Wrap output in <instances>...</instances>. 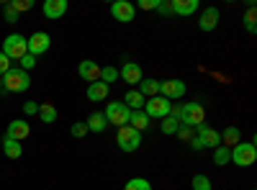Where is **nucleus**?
I'll return each instance as SVG.
<instances>
[{"instance_id":"1","label":"nucleus","mask_w":257,"mask_h":190,"mask_svg":"<svg viewBox=\"0 0 257 190\" xmlns=\"http://www.w3.org/2000/svg\"><path fill=\"white\" fill-rule=\"evenodd\" d=\"M257 159V146L254 141H239L237 146H231L229 149V162L231 164H237V167H252Z\"/></svg>"},{"instance_id":"2","label":"nucleus","mask_w":257,"mask_h":190,"mask_svg":"<svg viewBox=\"0 0 257 190\" xmlns=\"http://www.w3.org/2000/svg\"><path fill=\"white\" fill-rule=\"evenodd\" d=\"M178 121L183 126H193L196 129L198 123H206V108L201 103H183V105H178Z\"/></svg>"},{"instance_id":"3","label":"nucleus","mask_w":257,"mask_h":190,"mask_svg":"<svg viewBox=\"0 0 257 190\" xmlns=\"http://www.w3.org/2000/svg\"><path fill=\"white\" fill-rule=\"evenodd\" d=\"M0 52H3L11 62H21L29 54V41H26V36H21V34H11V36H6L3 49Z\"/></svg>"},{"instance_id":"4","label":"nucleus","mask_w":257,"mask_h":190,"mask_svg":"<svg viewBox=\"0 0 257 190\" xmlns=\"http://www.w3.org/2000/svg\"><path fill=\"white\" fill-rule=\"evenodd\" d=\"M29 85H31V77L21 67H11L3 75V90H8V93H26Z\"/></svg>"},{"instance_id":"5","label":"nucleus","mask_w":257,"mask_h":190,"mask_svg":"<svg viewBox=\"0 0 257 190\" xmlns=\"http://www.w3.org/2000/svg\"><path fill=\"white\" fill-rule=\"evenodd\" d=\"M116 144L121 152H137L142 146V131L132 129V126H121L116 134Z\"/></svg>"},{"instance_id":"6","label":"nucleus","mask_w":257,"mask_h":190,"mask_svg":"<svg viewBox=\"0 0 257 190\" xmlns=\"http://www.w3.org/2000/svg\"><path fill=\"white\" fill-rule=\"evenodd\" d=\"M103 116H105V121L108 123H113L116 129H121V126H128V118H132V111L126 108L123 103H108L105 105V111H103Z\"/></svg>"},{"instance_id":"7","label":"nucleus","mask_w":257,"mask_h":190,"mask_svg":"<svg viewBox=\"0 0 257 190\" xmlns=\"http://www.w3.org/2000/svg\"><path fill=\"white\" fill-rule=\"evenodd\" d=\"M170 108H173V103H170L167 98H162V95H155V98H147V103H144V113L149 116V121L152 118H165V116H170Z\"/></svg>"},{"instance_id":"8","label":"nucleus","mask_w":257,"mask_h":190,"mask_svg":"<svg viewBox=\"0 0 257 190\" xmlns=\"http://www.w3.org/2000/svg\"><path fill=\"white\" fill-rule=\"evenodd\" d=\"M196 139L201 144V149H216V146H221V136L216 129H211L208 123H198L196 126Z\"/></svg>"},{"instance_id":"9","label":"nucleus","mask_w":257,"mask_h":190,"mask_svg":"<svg viewBox=\"0 0 257 190\" xmlns=\"http://www.w3.org/2000/svg\"><path fill=\"white\" fill-rule=\"evenodd\" d=\"M111 16L118 21V24H132L134 16H137V6L128 3V0H116L111 6Z\"/></svg>"},{"instance_id":"10","label":"nucleus","mask_w":257,"mask_h":190,"mask_svg":"<svg viewBox=\"0 0 257 190\" xmlns=\"http://www.w3.org/2000/svg\"><path fill=\"white\" fill-rule=\"evenodd\" d=\"M26 41H29V54H34V57L47 54L49 47H52V39H49L47 31H36V34H31Z\"/></svg>"},{"instance_id":"11","label":"nucleus","mask_w":257,"mask_h":190,"mask_svg":"<svg viewBox=\"0 0 257 190\" xmlns=\"http://www.w3.org/2000/svg\"><path fill=\"white\" fill-rule=\"evenodd\" d=\"M160 95L167 98L170 103L178 100V98H183V95H185V82H183V80H162V82H160Z\"/></svg>"},{"instance_id":"12","label":"nucleus","mask_w":257,"mask_h":190,"mask_svg":"<svg viewBox=\"0 0 257 190\" xmlns=\"http://www.w3.org/2000/svg\"><path fill=\"white\" fill-rule=\"evenodd\" d=\"M118 75H121V80L126 82V85H132V88H134V85H139V82L144 80V72H142V67L137 65V62H126V65L121 67V72H118Z\"/></svg>"},{"instance_id":"13","label":"nucleus","mask_w":257,"mask_h":190,"mask_svg":"<svg viewBox=\"0 0 257 190\" xmlns=\"http://www.w3.org/2000/svg\"><path fill=\"white\" fill-rule=\"evenodd\" d=\"M6 136H8V139H16V141H24V139H29V136H31V126H29L24 118H16V121H11V123H8Z\"/></svg>"},{"instance_id":"14","label":"nucleus","mask_w":257,"mask_h":190,"mask_svg":"<svg viewBox=\"0 0 257 190\" xmlns=\"http://www.w3.org/2000/svg\"><path fill=\"white\" fill-rule=\"evenodd\" d=\"M77 75L85 80V82H98L100 80V67H98V62L93 59H85L77 65Z\"/></svg>"},{"instance_id":"15","label":"nucleus","mask_w":257,"mask_h":190,"mask_svg":"<svg viewBox=\"0 0 257 190\" xmlns=\"http://www.w3.org/2000/svg\"><path fill=\"white\" fill-rule=\"evenodd\" d=\"M67 8H70L67 0H47L41 11H44V16H47L49 21H59L64 13H67Z\"/></svg>"},{"instance_id":"16","label":"nucleus","mask_w":257,"mask_h":190,"mask_svg":"<svg viewBox=\"0 0 257 190\" xmlns=\"http://www.w3.org/2000/svg\"><path fill=\"white\" fill-rule=\"evenodd\" d=\"M219 26V8H206L203 13H201V21H198V29L201 31H213Z\"/></svg>"},{"instance_id":"17","label":"nucleus","mask_w":257,"mask_h":190,"mask_svg":"<svg viewBox=\"0 0 257 190\" xmlns=\"http://www.w3.org/2000/svg\"><path fill=\"white\" fill-rule=\"evenodd\" d=\"M108 93H111V85H105V82H90L88 85V98L93 100V103H100V100H105L108 98Z\"/></svg>"},{"instance_id":"18","label":"nucleus","mask_w":257,"mask_h":190,"mask_svg":"<svg viewBox=\"0 0 257 190\" xmlns=\"http://www.w3.org/2000/svg\"><path fill=\"white\" fill-rule=\"evenodd\" d=\"M170 8H173V13H178V16H193L198 11V0H173Z\"/></svg>"},{"instance_id":"19","label":"nucleus","mask_w":257,"mask_h":190,"mask_svg":"<svg viewBox=\"0 0 257 190\" xmlns=\"http://www.w3.org/2000/svg\"><path fill=\"white\" fill-rule=\"evenodd\" d=\"M121 103L126 105L128 111H142V108H144V103H147V98H144L139 90H128V93L123 95V100H121Z\"/></svg>"},{"instance_id":"20","label":"nucleus","mask_w":257,"mask_h":190,"mask_svg":"<svg viewBox=\"0 0 257 190\" xmlns=\"http://www.w3.org/2000/svg\"><path fill=\"white\" fill-rule=\"evenodd\" d=\"M219 136H221V146H226V149H231V146H237L242 141V134H239L237 126H226Z\"/></svg>"},{"instance_id":"21","label":"nucleus","mask_w":257,"mask_h":190,"mask_svg":"<svg viewBox=\"0 0 257 190\" xmlns=\"http://www.w3.org/2000/svg\"><path fill=\"white\" fill-rule=\"evenodd\" d=\"M85 126H88V131L100 134V131H105V126H108V121H105L103 111H95V113H90V118H88V121H85Z\"/></svg>"},{"instance_id":"22","label":"nucleus","mask_w":257,"mask_h":190,"mask_svg":"<svg viewBox=\"0 0 257 190\" xmlns=\"http://www.w3.org/2000/svg\"><path fill=\"white\" fill-rule=\"evenodd\" d=\"M137 90H139L144 98H155V95H160V80H149V77H144L139 85H137Z\"/></svg>"},{"instance_id":"23","label":"nucleus","mask_w":257,"mask_h":190,"mask_svg":"<svg viewBox=\"0 0 257 190\" xmlns=\"http://www.w3.org/2000/svg\"><path fill=\"white\" fill-rule=\"evenodd\" d=\"M3 152H6V157L8 159H18L21 154H24V146H21V141H16V139H3Z\"/></svg>"},{"instance_id":"24","label":"nucleus","mask_w":257,"mask_h":190,"mask_svg":"<svg viewBox=\"0 0 257 190\" xmlns=\"http://www.w3.org/2000/svg\"><path fill=\"white\" fill-rule=\"evenodd\" d=\"M39 118L44 123H54L57 121V105L54 103H39Z\"/></svg>"},{"instance_id":"25","label":"nucleus","mask_w":257,"mask_h":190,"mask_svg":"<svg viewBox=\"0 0 257 190\" xmlns=\"http://www.w3.org/2000/svg\"><path fill=\"white\" fill-rule=\"evenodd\" d=\"M128 126H132V129H137V131H144L147 126H149V116H147L144 111H132V118H128Z\"/></svg>"},{"instance_id":"26","label":"nucleus","mask_w":257,"mask_h":190,"mask_svg":"<svg viewBox=\"0 0 257 190\" xmlns=\"http://www.w3.org/2000/svg\"><path fill=\"white\" fill-rule=\"evenodd\" d=\"M178 126H180V121H178L175 116H165V118L160 121V131L170 136V134H175V131H178Z\"/></svg>"},{"instance_id":"27","label":"nucleus","mask_w":257,"mask_h":190,"mask_svg":"<svg viewBox=\"0 0 257 190\" xmlns=\"http://www.w3.org/2000/svg\"><path fill=\"white\" fill-rule=\"evenodd\" d=\"M123 190H152V185H149V180H144V177H132V180H126Z\"/></svg>"},{"instance_id":"28","label":"nucleus","mask_w":257,"mask_h":190,"mask_svg":"<svg viewBox=\"0 0 257 190\" xmlns=\"http://www.w3.org/2000/svg\"><path fill=\"white\" fill-rule=\"evenodd\" d=\"M254 21H257V16H254V3L249 0V8H247V16H244V26H247L249 34H257V24H254Z\"/></svg>"},{"instance_id":"29","label":"nucleus","mask_w":257,"mask_h":190,"mask_svg":"<svg viewBox=\"0 0 257 190\" xmlns=\"http://www.w3.org/2000/svg\"><path fill=\"white\" fill-rule=\"evenodd\" d=\"M213 164H219V167L229 164V149L226 146H216V149H213Z\"/></svg>"},{"instance_id":"30","label":"nucleus","mask_w":257,"mask_h":190,"mask_svg":"<svg viewBox=\"0 0 257 190\" xmlns=\"http://www.w3.org/2000/svg\"><path fill=\"white\" fill-rule=\"evenodd\" d=\"M118 80V70L116 67H100V82H105V85H111V82Z\"/></svg>"},{"instance_id":"31","label":"nucleus","mask_w":257,"mask_h":190,"mask_svg":"<svg viewBox=\"0 0 257 190\" xmlns=\"http://www.w3.org/2000/svg\"><path fill=\"white\" fill-rule=\"evenodd\" d=\"M175 134H178L183 141H188V144H190L193 139H196V129H193V126H183V123L178 126V131H175Z\"/></svg>"},{"instance_id":"32","label":"nucleus","mask_w":257,"mask_h":190,"mask_svg":"<svg viewBox=\"0 0 257 190\" xmlns=\"http://www.w3.org/2000/svg\"><path fill=\"white\" fill-rule=\"evenodd\" d=\"M190 185H193V190H211V177L208 175H196Z\"/></svg>"},{"instance_id":"33","label":"nucleus","mask_w":257,"mask_h":190,"mask_svg":"<svg viewBox=\"0 0 257 190\" xmlns=\"http://www.w3.org/2000/svg\"><path fill=\"white\" fill-rule=\"evenodd\" d=\"M11 8H13L16 13H26V11H31V8H34V3H31V0H13Z\"/></svg>"},{"instance_id":"34","label":"nucleus","mask_w":257,"mask_h":190,"mask_svg":"<svg viewBox=\"0 0 257 190\" xmlns=\"http://www.w3.org/2000/svg\"><path fill=\"white\" fill-rule=\"evenodd\" d=\"M70 134H72L75 139H82L85 134H88V126H85V123H72V129H70Z\"/></svg>"},{"instance_id":"35","label":"nucleus","mask_w":257,"mask_h":190,"mask_svg":"<svg viewBox=\"0 0 257 190\" xmlns=\"http://www.w3.org/2000/svg\"><path fill=\"white\" fill-rule=\"evenodd\" d=\"M31 67H36V57H34V54H26L24 59H21V70H24V72H29Z\"/></svg>"},{"instance_id":"36","label":"nucleus","mask_w":257,"mask_h":190,"mask_svg":"<svg viewBox=\"0 0 257 190\" xmlns=\"http://www.w3.org/2000/svg\"><path fill=\"white\" fill-rule=\"evenodd\" d=\"M11 67H13V62H11V59L3 54V52H0V77H3V75H6Z\"/></svg>"},{"instance_id":"37","label":"nucleus","mask_w":257,"mask_h":190,"mask_svg":"<svg viewBox=\"0 0 257 190\" xmlns=\"http://www.w3.org/2000/svg\"><path fill=\"white\" fill-rule=\"evenodd\" d=\"M160 0H139V11H157Z\"/></svg>"},{"instance_id":"38","label":"nucleus","mask_w":257,"mask_h":190,"mask_svg":"<svg viewBox=\"0 0 257 190\" xmlns=\"http://www.w3.org/2000/svg\"><path fill=\"white\" fill-rule=\"evenodd\" d=\"M24 113H26V116H36V113H39V103H36V100L24 103Z\"/></svg>"},{"instance_id":"39","label":"nucleus","mask_w":257,"mask_h":190,"mask_svg":"<svg viewBox=\"0 0 257 190\" xmlns=\"http://www.w3.org/2000/svg\"><path fill=\"white\" fill-rule=\"evenodd\" d=\"M3 18H6V24H16V21H18V13H16L11 6H6V11H3Z\"/></svg>"},{"instance_id":"40","label":"nucleus","mask_w":257,"mask_h":190,"mask_svg":"<svg viewBox=\"0 0 257 190\" xmlns=\"http://www.w3.org/2000/svg\"><path fill=\"white\" fill-rule=\"evenodd\" d=\"M157 11H160L162 16H170V13H173V8H170V3H160V6H157Z\"/></svg>"},{"instance_id":"41","label":"nucleus","mask_w":257,"mask_h":190,"mask_svg":"<svg viewBox=\"0 0 257 190\" xmlns=\"http://www.w3.org/2000/svg\"><path fill=\"white\" fill-rule=\"evenodd\" d=\"M0 90H3V77H0Z\"/></svg>"}]
</instances>
